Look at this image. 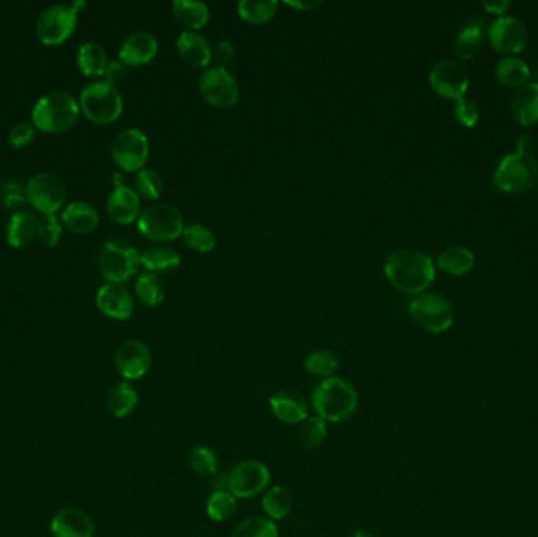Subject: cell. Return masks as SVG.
I'll use <instances>...</instances> for the list:
<instances>
[{"label": "cell", "mask_w": 538, "mask_h": 537, "mask_svg": "<svg viewBox=\"0 0 538 537\" xmlns=\"http://www.w3.org/2000/svg\"><path fill=\"white\" fill-rule=\"evenodd\" d=\"M384 274L396 290L417 297L433 284L435 264L417 249H398L384 262Z\"/></svg>", "instance_id": "1"}, {"label": "cell", "mask_w": 538, "mask_h": 537, "mask_svg": "<svg viewBox=\"0 0 538 537\" xmlns=\"http://www.w3.org/2000/svg\"><path fill=\"white\" fill-rule=\"evenodd\" d=\"M359 394L342 377H331L312 391V407L326 422H342L356 413Z\"/></svg>", "instance_id": "2"}, {"label": "cell", "mask_w": 538, "mask_h": 537, "mask_svg": "<svg viewBox=\"0 0 538 537\" xmlns=\"http://www.w3.org/2000/svg\"><path fill=\"white\" fill-rule=\"evenodd\" d=\"M493 180L496 188L510 195L525 193L538 182V166L529 150V137H521L517 152L500 160Z\"/></svg>", "instance_id": "3"}, {"label": "cell", "mask_w": 538, "mask_h": 537, "mask_svg": "<svg viewBox=\"0 0 538 537\" xmlns=\"http://www.w3.org/2000/svg\"><path fill=\"white\" fill-rule=\"evenodd\" d=\"M81 114L79 101L66 91H52L39 98L33 106L32 124L45 133H65L72 130Z\"/></svg>", "instance_id": "4"}, {"label": "cell", "mask_w": 538, "mask_h": 537, "mask_svg": "<svg viewBox=\"0 0 538 537\" xmlns=\"http://www.w3.org/2000/svg\"><path fill=\"white\" fill-rule=\"evenodd\" d=\"M81 110L93 124L109 125L118 120L124 112V98L115 85L97 81L87 85L79 98Z\"/></svg>", "instance_id": "5"}, {"label": "cell", "mask_w": 538, "mask_h": 537, "mask_svg": "<svg viewBox=\"0 0 538 537\" xmlns=\"http://www.w3.org/2000/svg\"><path fill=\"white\" fill-rule=\"evenodd\" d=\"M184 227L182 212L170 204H153L145 208L137 220L139 232L147 240L156 243L178 240Z\"/></svg>", "instance_id": "6"}, {"label": "cell", "mask_w": 538, "mask_h": 537, "mask_svg": "<svg viewBox=\"0 0 538 537\" xmlns=\"http://www.w3.org/2000/svg\"><path fill=\"white\" fill-rule=\"evenodd\" d=\"M409 317L419 328L431 334H441L454 325L455 312L448 298L425 291L409 303Z\"/></svg>", "instance_id": "7"}, {"label": "cell", "mask_w": 538, "mask_h": 537, "mask_svg": "<svg viewBox=\"0 0 538 537\" xmlns=\"http://www.w3.org/2000/svg\"><path fill=\"white\" fill-rule=\"evenodd\" d=\"M99 272L107 284H124L136 274L141 254L136 247L122 240L106 241L98 257Z\"/></svg>", "instance_id": "8"}, {"label": "cell", "mask_w": 538, "mask_h": 537, "mask_svg": "<svg viewBox=\"0 0 538 537\" xmlns=\"http://www.w3.org/2000/svg\"><path fill=\"white\" fill-rule=\"evenodd\" d=\"M78 26V12L70 4H54L45 8L37 21L39 41L47 46L65 43Z\"/></svg>", "instance_id": "9"}, {"label": "cell", "mask_w": 538, "mask_h": 537, "mask_svg": "<svg viewBox=\"0 0 538 537\" xmlns=\"http://www.w3.org/2000/svg\"><path fill=\"white\" fill-rule=\"evenodd\" d=\"M199 91L208 104L219 109L234 108L240 101V84L227 68L211 66L205 70L199 79Z\"/></svg>", "instance_id": "10"}, {"label": "cell", "mask_w": 538, "mask_h": 537, "mask_svg": "<svg viewBox=\"0 0 538 537\" xmlns=\"http://www.w3.org/2000/svg\"><path fill=\"white\" fill-rule=\"evenodd\" d=\"M271 484L269 468L259 460H243L228 472V492L236 499H251Z\"/></svg>", "instance_id": "11"}, {"label": "cell", "mask_w": 538, "mask_h": 537, "mask_svg": "<svg viewBox=\"0 0 538 537\" xmlns=\"http://www.w3.org/2000/svg\"><path fill=\"white\" fill-rule=\"evenodd\" d=\"M149 156V137L137 128L122 131L112 143V160L124 172H141Z\"/></svg>", "instance_id": "12"}, {"label": "cell", "mask_w": 538, "mask_h": 537, "mask_svg": "<svg viewBox=\"0 0 538 537\" xmlns=\"http://www.w3.org/2000/svg\"><path fill=\"white\" fill-rule=\"evenodd\" d=\"M26 199L43 214H56L65 204L66 189L57 175H33L26 186Z\"/></svg>", "instance_id": "13"}, {"label": "cell", "mask_w": 538, "mask_h": 537, "mask_svg": "<svg viewBox=\"0 0 538 537\" xmlns=\"http://www.w3.org/2000/svg\"><path fill=\"white\" fill-rule=\"evenodd\" d=\"M428 81L438 95L448 100H460L465 97L469 87V74L466 68L450 58H444L435 64L430 72Z\"/></svg>", "instance_id": "14"}, {"label": "cell", "mask_w": 538, "mask_h": 537, "mask_svg": "<svg viewBox=\"0 0 538 537\" xmlns=\"http://www.w3.org/2000/svg\"><path fill=\"white\" fill-rule=\"evenodd\" d=\"M488 39L494 49L502 54H518L527 45V27L515 16H500L490 26Z\"/></svg>", "instance_id": "15"}, {"label": "cell", "mask_w": 538, "mask_h": 537, "mask_svg": "<svg viewBox=\"0 0 538 537\" xmlns=\"http://www.w3.org/2000/svg\"><path fill=\"white\" fill-rule=\"evenodd\" d=\"M115 368L124 380L128 382L141 380L142 377L149 374L151 368V351L142 341L128 339L124 343H120L117 349Z\"/></svg>", "instance_id": "16"}, {"label": "cell", "mask_w": 538, "mask_h": 537, "mask_svg": "<svg viewBox=\"0 0 538 537\" xmlns=\"http://www.w3.org/2000/svg\"><path fill=\"white\" fill-rule=\"evenodd\" d=\"M97 306L106 317L128 320L134 312V299L122 284H106L98 290Z\"/></svg>", "instance_id": "17"}, {"label": "cell", "mask_w": 538, "mask_h": 537, "mask_svg": "<svg viewBox=\"0 0 538 537\" xmlns=\"http://www.w3.org/2000/svg\"><path fill=\"white\" fill-rule=\"evenodd\" d=\"M159 43L149 32L131 33L118 52V60L126 66H143L156 57Z\"/></svg>", "instance_id": "18"}, {"label": "cell", "mask_w": 538, "mask_h": 537, "mask_svg": "<svg viewBox=\"0 0 538 537\" xmlns=\"http://www.w3.org/2000/svg\"><path fill=\"white\" fill-rule=\"evenodd\" d=\"M54 537H93L95 524L87 512L78 507H65L51 522Z\"/></svg>", "instance_id": "19"}, {"label": "cell", "mask_w": 538, "mask_h": 537, "mask_svg": "<svg viewBox=\"0 0 538 537\" xmlns=\"http://www.w3.org/2000/svg\"><path fill=\"white\" fill-rule=\"evenodd\" d=\"M107 214L114 222L128 226L134 221L139 220L141 216V197L136 193V189H131L130 186H117L112 191L109 199H107Z\"/></svg>", "instance_id": "20"}, {"label": "cell", "mask_w": 538, "mask_h": 537, "mask_svg": "<svg viewBox=\"0 0 538 537\" xmlns=\"http://www.w3.org/2000/svg\"><path fill=\"white\" fill-rule=\"evenodd\" d=\"M269 407L274 416L286 424H299L309 418V403L295 391H278L269 399Z\"/></svg>", "instance_id": "21"}, {"label": "cell", "mask_w": 538, "mask_h": 537, "mask_svg": "<svg viewBox=\"0 0 538 537\" xmlns=\"http://www.w3.org/2000/svg\"><path fill=\"white\" fill-rule=\"evenodd\" d=\"M176 51L192 68H207L213 58V46L199 32H184L176 39Z\"/></svg>", "instance_id": "22"}, {"label": "cell", "mask_w": 538, "mask_h": 537, "mask_svg": "<svg viewBox=\"0 0 538 537\" xmlns=\"http://www.w3.org/2000/svg\"><path fill=\"white\" fill-rule=\"evenodd\" d=\"M512 116L519 125L531 126L538 122V82H527L513 93Z\"/></svg>", "instance_id": "23"}, {"label": "cell", "mask_w": 538, "mask_h": 537, "mask_svg": "<svg viewBox=\"0 0 538 537\" xmlns=\"http://www.w3.org/2000/svg\"><path fill=\"white\" fill-rule=\"evenodd\" d=\"M62 221L68 230L84 235L90 233L97 229L99 224V214L97 208L87 202L78 201L72 202L70 205H66L64 213H62Z\"/></svg>", "instance_id": "24"}, {"label": "cell", "mask_w": 538, "mask_h": 537, "mask_svg": "<svg viewBox=\"0 0 538 537\" xmlns=\"http://www.w3.org/2000/svg\"><path fill=\"white\" fill-rule=\"evenodd\" d=\"M172 14L188 32L201 30L209 21V8L199 0H175L172 4Z\"/></svg>", "instance_id": "25"}, {"label": "cell", "mask_w": 538, "mask_h": 537, "mask_svg": "<svg viewBox=\"0 0 538 537\" xmlns=\"http://www.w3.org/2000/svg\"><path fill=\"white\" fill-rule=\"evenodd\" d=\"M38 220L32 212L21 210L10 218L7 224V241L10 247H26L35 240Z\"/></svg>", "instance_id": "26"}, {"label": "cell", "mask_w": 538, "mask_h": 537, "mask_svg": "<svg viewBox=\"0 0 538 537\" xmlns=\"http://www.w3.org/2000/svg\"><path fill=\"white\" fill-rule=\"evenodd\" d=\"M79 70L84 73L85 76L98 78L104 76V73L109 65V57L107 52L99 43H84L79 46L78 56H76Z\"/></svg>", "instance_id": "27"}, {"label": "cell", "mask_w": 538, "mask_h": 537, "mask_svg": "<svg viewBox=\"0 0 538 537\" xmlns=\"http://www.w3.org/2000/svg\"><path fill=\"white\" fill-rule=\"evenodd\" d=\"M261 506H263L266 517L278 522V520H284L290 515L293 506H295V498L286 487L273 486L269 487L263 495Z\"/></svg>", "instance_id": "28"}, {"label": "cell", "mask_w": 538, "mask_h": 537, "mask_svg": "<svg viewBox=\"0 0 538 537\" xmlns=\"http://www.w3.org/2000/svg\"><path fill=\"white\" fill-rule=\"evenodd\" d=\"M496 78L500 84L512 89H519L523 85L527 84V81L531 78V68L525 64L523 58L510 57L502 58L496 65Z\"/></svg>", "instance_id": "29"}, {"label": "cell", "mask_w": 538, "mask_h": 537, "mask_svg": "<svg viewBox=\"0 0 538 537\" xmlns=\"http://www.w3.org/2000/svg\"><path fill=\"white\" fill-rule=\"evenodd\" d=\"M139 393L130 382L115 385L107 395V408L115 418H126L136 410Z\"/></svg>", "instance_id": "30"}, {"label": "cell", "mask_w": 538, "mask_h": 537, "mask_svg": "<svg viewBox=\"0 0 538 537\" xmlns=\"http://www.w3.org/2000/svg\"><path fill=\"white\" fill-rule=\"evenodd\" d=\"M182 264L180 254L166 247H149L141 256V265L149 273H166L176 270Z\"/></svg>", "instance_id": "31"}, {"label": "cell", "mask_w": 538, "mask_h": 537, "mask_svg": "<svg viewBox=\"0 0 538 537\" xmlns=\"http://www.w3.org/2000/svg\"><path fill=\"white\" fill-rule=\"evenodd\" d=\"M474 254L465 247H450L438 257V266L452 276H463L473 270Z\"/></svg>", "instance_id": "32"}, {"label": "cell", "mask_w": 538, "mask_h": 537, "mask_svg": "<svg viewBox=\"0 0 538 537\" xmlns=\"http://www.w3.org/2000/svg\"><path fill=\"white\" fill-rule=\"evenodd\" d=\"M236 8L241 20L260 26L273 20L279 10V4L276 0H241Z\"/></svg>", "instance_id": "33"}, {"label": "cell", "mask_w": 538, "mask_h": 537, "mask_svg": "<svg viewBox=\"0 0 538 537\" xmlns=\"http://www.w3.org/2000/svg\"><path fill=\"white\" fill-rule=\"evenodd\" d=\"M136 293L137 298L149 307L161 305L166 298L163 282L156 273L145 272L137 278Z\"/></svg>", "instance_id": "34"}, {"label": "cell", "mask_w": 538, "mask_h": 537, "mask_svg": "<svg viewBox=\"0 0 538 537\" xmlns=\"http://www.w3.org/2000/svg\"><path fill=\"white\" fill-rule=\"evenodd\" d=\"M482 41H483L482 26L477 24V22L467 24L466 27L461 29L458 35H457V39H455V54L461 60H469V58H473L480 51Z\"/></svg>", "instance_id": "35"}, {"label": "cell", "mask_w": 538, "mask_h": 537, "mask_svg": "<svg viewBox=\"0 0 538 537\" xmlns=\"http://www.w3.org/2000/svg\"><path fill=\"white\" fill-rule=\"evenodd\" d=\"M340 368L337 356L329 350H315L304 359V369L311 376L331 378Z\"/></svg>", "instance_id": "36"}, {"label": "cell", "mask_w": 538, "mask_h": 537, "mask_svg": "<svg viewBox=\"0 0 538 537\" xmlns=\"http://www.w3.org/2000/svg\"><path fill=\"white\" fill-rule=\"evenodd\" d=\"M182 238L184 247L195 253H211L216 247V235L211 229H208L203 224H191L184 227Z\"/></svg>", "instance_id": "37"}, {"label": "cell", "mask_w": 538, "mask_h": 537, "mask_svg": "<svg viewBox=\"0 0 538 537\" xmlns=\"http://www.w3.org/2000/svg\"><path fill=\"white\" fill-rule=\"evenodd\" d=\"M232 537H279V528L268 517H249L235 526Z\"/></svg>", "instance_id": "38"}, {"label": "cell", "mask_w": 538, "mask_h": 537, "mask_svg": "<svg viewBox=\"0 0 538 537\" xmlns=\"http://www.w3.org/2000/svg\"><path fill=\"white\" fill-rule=\"evenodd\" d=\"M238 507V499L230 492H214L207 501V515L213 522H227L234 517Z\"/></svg>", "instance_id": "39"}, {"label": "cell", "mask_w": 538, "mask_h": 537, "mask_svg": "<svg viewBox=\"0 0 538 537\" xmlns=\"http://www.w3.org/2000/svg\"><path fill=\"white\" fill-rule=\"evenodd\" d=\"M328 438V422L321 420L320 416H311L307 418L301 430H299V441L305 449H317L321 446Z\"/></svg>", "instance_id": "40"}, {"label": "cell", "mask_w": 538, "mask_h": 537, "mask_svg": "<svg viewBox=\"0 0 538 537\" xmlns=\"http://www.w3.org/2000/svg\"><path fill=\"white\" fill-rule=\"evenodd\" d=\"M188 460L191 468L201 476H214L219 472V459L211 447L201 445L192 447Z\"/></svg>", "instance_id": "41"}, {"label": "cell", "mask_w": 538, "mask_h": 537, "mask_svg": "<svg viewBox=\"0 0 538 537\" xmlns=\"http://www.w3.org/2000/svg\"><path fill=\"white\" fill-rule=\"evenodd\" d=\"M164 182L161 175L153 169H142L137 172L136 193L147 201H158L163 195Z\"/></svg>", "instance_id": "42"}, {"label": "cell", "mask_w": 538, "mask_h": 537, "mask_svg": "<svg viewBox=\"0 0 538 537\" xmlns=\"http://www.w3.org/2000/svg\"><path fill=\"white\" fill-rule=\"evenodd\" d=\"M37 237L45 247H54L62 238V224L56 214H43L38 220Z\"/></svg>", "instance_id": "43"}, {"label": "cell", "mask_w": 538, "mask_h": 537, "mask_svg": "<svg viewBox=\"0 0 538 537\" xmlns=\"http://www.w3.org/2000/svg\"><path fill=\"white\" fill-rule=\"evenodd\" d=\"M454 114L457 122L466 128H474L479 122V108L471 98L463 97L457 100Z\"/></svg>", "instance_id": "44"}, {"label": "cell", "mask_w": 538, "mask_h": 537, "mask_svg": "<svg viewBox=\"0 0 538 537\" xmlns=\"http://www.w3.org/2000/svg\"><path fill=\"white\" fill-rule=\"evenodd\" d=\"M26 189L18 182L0 183V204L5 208H20L26 202Z\"/></svg>", "instance_id": "45"}, {"label": "cell", "mask_w": 538, "mask_h": 537, "mask_svg": "<svg viewBox=\"0 0 538 537\" xmlns=\"http://www.w3.org/2000/svg\"><path fill=\"white\" fill-rule=\"evenodd\" d=\"M235 45L230 39H221L218 45L213 48V58L211 62L219 68H227L235 58Z\"/></svg>", "instance_id": "46"}, {"label": "cell", "mask_w": 538, "mask_h": 537, "mask_svg": "<svg viewBox=\"0 0 538 537\" xmlns=\"http://www.w3.org/2000/svg\"><path fill=\"white\" fill-rule=\"evenodd\" d=\"M35 136V125L32 122H20L14 125L13 130L10 133V143L13 147H24L30 143Z\"/></svg>", "instance_id": "47"}, {"label": "cell", "mask_w": 538, "mask_h": 537, "mask_svg": "<svg viewBox=\"0 0 538 537\" xmlns=\"http://www.w3.org/2000/svg\"><path fill=\"white\" fill-rule=\"evenodd\" d=\"M126 76V65H124L120 60H112L107 65V70L104 73V78L107 82H111L112 85L120 84Z\"/></svg>", "instance_id": "48"}, {"label": "cell", "mask_w": 538, "mask_h": 537, "mask_svg": "<svg viewBox=\"0 0 538 537\" xmlns=\"http://www.w3.org/2000/svg\"><path fill=\"white\" fill-rule=\"evenodd\" d=\"M482 5L487 10L488 13L504 16V13H506L508 7H510V2H508V0H491V2H483Z\"/></svg>", "instance_id": "49"}, {"label": "cell", "mask_w": 538, "mask_h": 537, "mask_svg": "<svg viewBox=\"0 0 538 537\" xmlns=\"http://www.w3.org/2000/svg\"><path fill=\"white\" fill-rule=\"evenodd\" d=\"M211 484H213V493L228 492V474H219V472H216Z\"/></svg>", "instance_id": "50"}, {"label": "cell", "mask_w": 538, "mask_h": 537, "mask_svg": "<svg viewBox=\"0 0 538 537\" xmlns=\"http://www.w3.org/2000/svg\"><path fill=\"white\" fill-rule=\"evenodd\" d=\"M286 5L295 8L298 12H311V10L320 7L321 2L320 0H317V2H286Z\"/></svg>", "instance_id": "51"}, {"label": "cell", "mask_w": 538, "mask_h": 537, "mask_svg": "<svg viewBox=\"0 0 538 537\" xmlns=\"http://www.w3.org/2000/svg\"><path fill=\"white\" fill-rule=\"evenodd\" d=\"M351 537H375V536H373V534H371V533H369V531L359 530V531H354V533H353V534H351Z\"/></svg>", "instance_id": "52"}]
</instances>
